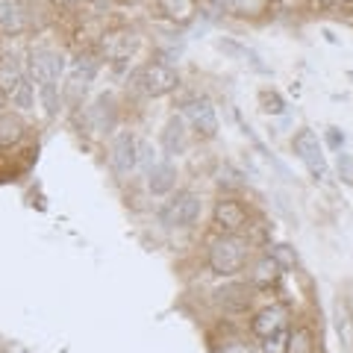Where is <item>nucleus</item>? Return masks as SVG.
<instances>
[{
  "label": "nucleus",
  "mask_w": 353,
  "mask_h": 353,
  "mask_svg": "<svg viewBox=\"0 0 353 353\" xmlns=\"http://www.w3.org/2000/svg\"><path fill=\"white\" fill-rule=\"evenodd\" d=\"M248 262V241L239 239L236 233H227L212 241V248H209V268L221 277H233L245 268Z\"/></svg>",
  "instance_id": "nucleus-1"
},
{
  "label": "nucleus",
  "mask_w": 353,
  "mask_h": 353,
  "mask_svg": "<svg viewBox=\"0 0 353 353\" xmlns=\"http://www.w3.org/2000/svg\"><path fill=\"white\" fill-rule=\"evenodd\" d=\"M294 148V157L301 159L306 165L309 176H312L315 183H324L330 176V168H327V159H324V150H321V141H318V136L312 130H301L292 141Z\"/></svg>",
  "instance_id": "nucleus-2"
},
{
  "label": "nucleus",
  "mask_w": 353,
  "mask_h": 353,
  "mask_svg": "<svg viewBox=\"0 0 353 353\" xmlns=\"http://www.w3.org/2000/svg\"><path fill=\"white\" fill-rule=\"evenodd\" d=\"M201 218V201L192 192H180L174 194L168 203L159 209V221L165 227H192Z\"/></svg>",
  "instance_id": "nucleus-3"
},
{
  "label": "nucleus",
  "mask_w": 353,
  "mask_h": 353,
  "mask_svg": "<svg viewBox=\"0 0 353 353\" xmlns=\"http://www.w3.org/2000/svg\"><path fill=\"white\" fill-rule=\"evenodd\" d=\"M62 71H65V57L59 50H53V48H32L30 50V77L39 85H48V83L59 85Z\"/></svg>",
  "instance_id": "nucleus-4"
},
{
  "label": "nucleus",
  "mask_w": 353,
  "mask_h": 353,
  "mask_svg": "<svg viewBox=\"0 0 353 353\" xmlns=\"http://www.w3.org/2000/svg\"><path fill=\"white\" fill-rule=\"evenodd\" d=\"M136 83H139V88H141L145 94L162 97V94L174 92L176 83H180V77H176V71L171 68V65H165V62H150V65H145V68L139 71Z\"/></svg>",
  "instance_id": "nucleus-5"
},
{
  "label": "nucleus",
  "mask_w": 353,
  "mask_h": 353,
  "mask_svg": "<svg viewBox=\"0 0 353 353\" xmlns=\"http://www.w3.org/2000/svg\"><path fill=\"white\" fill-rule=\"evenodd\" d=\"M109 165L112 171L124 180L139 168V141L132 139V132H118L109 145Z\"/></svg>",
  "instance_id": "nucleus-6"
},
{
  "label": "nucleus",
  "mask_w": 353,
  "mask_h": 353,
  "mask_svg": "<svg viewBox=\"0 0 353 353\" xmlns=\"http://www.w3.org/2000/svg\"><path fill=\"white\" fill-rule=\"evenodd\" d=\"M183 115L189 118V124L201 132L203 139H212L218 132V115H215V106L209 97H189L183 103Z\"/></svg>",
  "instance_id": "nucleus-7"
},
{
  "label": "nucleus",
  "mask_w": 353,
  "mask_h": 353,
  "mask_svg": "<svg viewBox=\"0 0 353 353\" xmlns=\"http://www.w3.org/2000/svg\"><path fill=\"white\" fill-rule=\"evenodd\" d=\"M139 48V32L136 30H112L101 39V50L109 62H127Z\"/></svg>",
  "instance_id": "nucleus-8"
},
{
  "label": "nucleus",
  "mask_w": 353,
  "mask_h": 353,
  "mask_svg": "<svg viewBox=\"0 0 353 353\" xmlns=\"http://www.w3.org/2000/svg\"><path fill=\"white\" fill-rule=\"evenodd\" d=\"M215 224L224 230V233H239V230L248 224V209L241 206L239 201H218Z\"/></svg>",
  "instance_id": "nucleus-9"
},
{
  "label": "nucleus",
  "mask_w": 353,
  "mask_h": 353,
  "mask_svg": "<svg viewBox=\"0 0 353 353\" xmlns=\"http://www.w3.org/2000/svg\"><path fill=\"white\" fill-rule=\"evenodd\" d=\"M253 336L259 339H268L274 333H280V330H285V309L283 306H268L262 309V312L253 318Z\"/></svg>",
  "instance_id": "nucleus-10"
},
{
  "label": "nucleus",
  "mask_w": 353,
  "mask_h": 353,
  "mask_svg": "<svg viewBox=\"0 0 353 353\" xmlns=\"http://www.w3.org/2000/svg\"><path fill=\"white\" fill-rule=\"evenodd\" d=\"M215 301H218V306H224L227 312H245V309L250 306V301H253V294H250L248 285L233 283V285H224V289H218L215 292Z\"/></svg>",
  "instance_id": "nucleus-11"
},
{
  "label": "nucleus",
  "mask_w": 353,
  "mask_h": 353,
  "mask_svg": "<svg viewBox=\"0 0 353 353\" xmlns=\"http://www.w3.org/2000/svg\"><path fill=\"white\" fill-rule=\"evenodd\" d=\"M174 183H176V168L171 159H162L148 171V189L153 194H168L174 189Z\"/></svg>",
  "instance_id": "nucleus-12"
},
{
  "label": "nucleus",
  "mask_w": 353,
  "mask_h": 353,
  "mask_svg": "<svg viewBox=\"0 0 353 353\" xmlns=\"http://www.w3.org/2000/svg\"><path fill=\"white\" fill-rule=\"evenodd\" d=\"M94 74H97V59H94V57H80V59H74L68 92H80V88L85 92L88 83L94 80Z\"/></svg>",
  "instance_id": "nucleus-13"
},
{
  "label": "nucleus",
  "mask_w": 353,
  "mask_h": 353,
  "mask_svg": "<svg viewBox=\"0 0 353 353\" xmlns=\"http://www.w3.org/2000/svg\"><path fill=\"white\" fill-rule=\"evenodd\" d=\"M218 48H221V50H227V53H233V57H239L241 62H248L253 71H259V74H271V68L259 59V53L253 50V48H245V44H239V41H233V39H221V41H218Z\"/></svg>",
  "instance_id": "nucleus-14"
},
{
  "label": "nucleus",
  "mask_w": 353,
  "mask_h": 353,
  "mask_svg": "<svg viewBox=\"0 0 353 353\" xmlns=\"http://www.w3.org/2000/svg\"><path fill=\"white\" fill-rule=\"evenodd\" d=\"M24 77H27L24 65H21V59L15 57V53H3V57H0V88H3V92L15 88Z\"/></svg>",
  "instance_id": "nucleus-15"
},
{
  "label": "nucleus",
  "mask_w": 353,
  "mask_h": 353,
  "mask_svg": "<svg viewBox=\"0 0 353 353\" xmlns=\"http://www.w3.org/2000/svg\"><path fill=\"white\" fill-rule=\"evenodd\" d=\"M24 139V118L18 112H0V145H18Z\"/></svg>",
  "instance_id": "nucleus-16"
},
{
  "label": "nucleus",
  "mask_w": 353,
  "mask_h": 353,
  "mask_svg": "<svg viewBox=\"0 0 353 353\" xmlns=\"http://www.w3.org/2000/svg\"><path fill=\"white\" fill-rule=\"evenodd\" d=\"M159 9L165 18H171L174 24H189L194 18L197 0H159Z\"/></svg>",
  "instance_id": "nucleus-17"
},
{
  "label": "nucleus",
  "mask_w": 353,
  "mask_h": 353,
  "mask_svg": "<svg viewBox=\"0 0 353 353\" xmlns=\"http://www.w3.org/2000/svg\"><path fill=\"white\" fill-rule=\"evenodd\" d=\"M88 121H92L94 130H109L115 124V109H112V97H97V101L88 106Z\"/></svg>",
  "instance_id": "nucleus-18"
},
{
  "label": "nucleus",
  "mask_w": 353,
  "mask_h": 353,
  "mask_svg": "<svg viewBox=\"0 0 353 353\" xmlns=\"http://www.w3.org/2000/svg\"><path fill=\"white\" fill-rule=\"evenodd\" d=\"M6 101H12L15 109H21V112H27V109H32V103H36V88H32L30 77H24L15 88H9L6 92Z\"/></svg>",
  "instance_id": "nucleus-19"
},
{
  "label": "nucleus",
  "mask_w": 353,
  "mask_h": 353,
  "mask_svg": "<svg viewBox=\"0 0 353 353\" xmlns=\"http://www.w3.org/2000/svg\"><path fill=\"white\" fill-rule=\"evenodd\" d=\"M162 145H165V153H180L185 148V130H183V118H171L168 127L162 132Z\"/></svg>",
  "instance_id": "nucleus-20"
},
{
  "label": "nucleus",
  "mask_w": 353,
  "mask_h": 353,
  "mask_svg": "<svg viewBox=\"0 0 353 353\" xmlns=\"http://www.w3.org/2000/svg\"><path fill=\"white\" fill-rule=\"evenodd\" d=\"M285 353H315L312 333H309L306 327H297L294 333H289V341H285Z\"/></svg>",
  "instance_id": "nucleus-21"
},
{
  "label": "nucleus",
  "mask_w": 353,
  "mask_h": 353,
  "mask_svg": "<svg viewBox=\"0 0 353 353\" xmlns=\"http://www.w3.org/2000/svg\"><path fill=\"white\" fill-rule=\"evenodd\" d=\"M21 15H24L21 0H0V27L18 30L21 27Z\"/></svg>",
  "instance_id": "nucleus-22"
},
{
  "label": "nucleus",
  "mask_w": 353,
  "mask_h": 353,
  "mask_svg": "<svg viewBox=\"0 0 353 353\" xmlns=\"http://www.w3.org/2000/svg\"><path fill=\"white\" fill-rule=\"evenodd\" d=\"M280 274H283V268L277 262H274L271 256H265L259 265H256V274H253V280H256V285H274L280 280Z\"/></svg>",
  "instance_id": "nucleus-23"
},
{
  "label": "nucleus",
  "mask_w": 353,
  "mask_h": 353,
  "mask_svg": "<svg viewBox=\"0 0 353 353\" xmlns=\"http://www.w3.org/2000/svg\"><path fill=\"white\" fill-rule=\"evenodd\" d=\"M39 94H41V106L48 118H57L59 115V85L57 83H48V85H39Z\"/></svg>",
  "instance_id": "nucleus-24"
},
{
  "label": "nucleus",
  "mask_w": 353,
  "mask_h": 353,
  "mask_svg": "<svg viewBox=\"0 0 353 353\" xmlns=\"http://www.w3.org/2000/svg\"><path fill=\"white\" fill-rule=\"evenodd\" d=\"M268 256H271L274 262H277L283 271H292L294 265H297V256L292 253V248H289V245H274V248L268 250Z\"/></svg>",
  "instance_id": "nucleus-25"
},
{
  "label": "nucleus",
  "mask_w": 353,
  "mask_h": 353,
  "mask_svg": "<svg viewBox=\"0 0 353 353\" xmlns=\"http://www.w3.org/2000/svg\"><path fill=\"white\" fill-rule=\"evenodd\" d=\"M285 341H289V330H280V333L262 339V347L265 353H285Z\"/></svg>",
  "instance_id": "nucleus-26"
},
{
  "label": "nucleus",
  "mask_w": 353,
  "mask_h": 353,
  "mask_svg": "<svg viewBox=\"0 0 353 353\" xmlns=\"http://www.w3.org/2000/svg\"><path fill=\"white\" fill-rule=\"evenodd\" d=\"M262 109L265 112H271V115H283L285 103H283V97L277 92H262Z\"/></svg>",
  "instance_id": "nucleus-27"
},
{
  "label": "nucleus",
  "mask_w": 353,
  "mask_h": 353,
  "mask_svg": "<svg viewBox=\"0 0 353 353\" xmlns=\"http://www.w3.org/2000/svg\"><path fill=\"white\" fill-rule=\"evenodd\" d=\"M139 165L145 168V174L157 165V150H153V145H148V141H141L139 145Z\"/></svg>",
  "instance_id": "nucleus-28"
},
{
  "label": "nucleus",
  "mask_w": 353,
  "mask_h": 353,
  "mask_svg": "<svg viewBox=\"0 0 353 353\" xmlns=\"http://www.w3.org/2000/svg\"><path fill=\"white\" fill-rule=\"evenodd\" d=\"M339 174H341V180L353 183V159H350V153L345 148L339 150Z\"/></svg>",
  "instance_id": "nucleus-29"
},
{
  "label": "nucleus",
  "mask_w": 353,
  "mask_h": 353,
  "mask_svg": "<svg viewBox=\"0 0 353 353\" xmlns=\"http://www.w3.org/2000/svg\"><path fill=\"white\" fill-rule=\"evenodd\" d=\"M265 9V0H236V12L239 15H256V12H262Z\"/></svg>",
  "instance_id": "nucleus-30"
},
{
  "label": "nucleus",
  "mask_w": 353,
  "mask_h": 353,
  "mask_svg": "<svg viewBox=\"0 0 353 353\" xmlns=\"http://www.w3.org/2000/svg\"><path fill=\"white\" fill-rule=\"evenodd\" d=\"M327 145L333 150H341L345 148V132H341L339 127H327Z\"/></svg>",
  "instance_id": "nucleus-31"
},
{
  "label": "nucleus",
  "mask_w": 353,
  "mask_h": 353,
  "mask_svg": "<svg viewBox=\"0 0 353 353\" xmlns=\"http://www.w3.org/2000/svg\"><path fill=\"white\" fill-rule=\"evenodd\" d=\"M218 12H236V0H212Z\"/></svg>",
  "instance_id": "nucleus-32"
},
{
  "label": "nucleus",
  "mask_w": 353,
  "mask_h": 353,
  "mask_svg": "<svg viewBox=\"0 0 353 353\" xmlns=\"http://www.w3.org/2000/svg\"><path fill=\"white\" fill-rule=\"evenodd\" d=\"M53 6H59V9H65V6H74V3H80V0H50Z\"/></svg>",
  "instance_id": "nucleus-33"
},
{
  "label": "nucleus",
  "mask_w": 353,
  "mask_h": 353,
  "mask_svg": "<svg viewBox=\"0 0 353 353\" xmlns=\"http://www.w3.org/2000/svg\"><path fill=\"white\" fill-rule=\"evenodd\" d=\"M3 106H6V92L0 88V112H3Z\"/></svg>",
  "instance_id": "nucleus-34"
},
{
  "label": "nucleus",
  "mask_w": 353,
  "mask_h": 353,
  "mask_svg": "<svg viewBox=\"0 0 353 353\" xmlns=\"http://www.w3.org/2000/svg\"><path fill=\"white\" fill-rule=\"evenodd\" d=\"M227 353H248L245 347H236V350H227Z\"/></svg>",
  "instance_id": "nucleus-35"
},
{
  "label": "nucleus",
  "mask_w": 353,
  "mask_h": 353,
  "mask_svg": "<svg viewBox=\"0 0 353 353\" xmlns=\"http://www.w3.org/2000/svg\"><path fill=\"white\" fill-rule=\"evenodd\" d=\"M350 80H353V71H350Z\"/></svg>",
  "instance_id": "nucleus-36"
},
{
  "label": "nucleus",
  "mask_w": 353,
  "mask_h": 353,
  "mask_svg": "<svg viewBox=\"0 0 353 353\" xmlns=\"http://www.w3.org/2000/svg\"><path fill=\"white\" fill-rule=\"evenodd\" d=\"M347 3H353V0H347Z\"/></svg>",
  "instance_id": "nucleus-37"
}]
</instances>
